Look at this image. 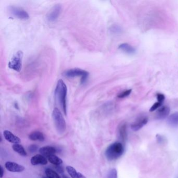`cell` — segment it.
I'll use <instances>...</instances> for the list:
<instances>
[{"instance_id":"obj_11","label":"cell","mask_w":178,"mask_h":178,"mask_svg":"<svg viewBox=\"0 0 178 178\" xmlns=\"http://www.w3.org/2000/svg\"><path fill=\"white\" fill-rule=\"evenodd\" d=\"M3 135L5 139L13 144H19L21 142V139L9 131L5 130L3 132Z\"/></svg>"},{"instance_id":"obj_8","label":"cell","mask_w":178,"mask_h":178,"mask_svg":"<svg viewBox=\"0 0 178 178\" xmlns=\"http://www.w3.org/2000/svg\"><path fill=\"white\" fill-rule=\"evenodd\" d=\"M7 170L11 172H21L25 170V167L15 162L7 161L5 164Z\"/></svg>"},{"instance_id":"obj_17","label":"cell","mask_w":178,"mask_h":178,"mask_svg":"<svg viewBox=\"0 0 178 178\" xmlns=\"http://www.w3.org/2000/svg\"><path fill=\"white\" fill-rule=\"evenodd\" d=\"M66 169L67 173L69 174L70 176H71L72 178H86L85 176H84L81 173L76 171V169L74 168L73 167H71L70 166H67Z\"/></svg>"},{"instance_id":"obj_2","label":"cell","mask_w":178,"mask_h":178,"mask_svg":"<svg viewBox=\"0 0 178 178\" xmlns=\"http://www.w3.org/2000/svg\"><path fill=\"white\" fill-rule=\"evenodd\" d=\"M123 153V144L120 142H115L108 146L105 151V155L108 160L113 161L118 159Z\"/></svg>"},{"instance_id":"obj_5","label":"cell","mask_w":178,"mask_h":178,"mask_svg":"<svg viewBox=\"0 0 178 178\" xmlns=\"http://www.w3.org/2000/svg\"><path fill=\"white\" fill-rule=\"evenodd\" d=\"M23 52L21 51H18L13 55L11 61L8 64L9 69L16 72H20L22 66Z\"/></svg>"},{"instance_id":"obj_12","label":"cell","mask_w":178,"mask_h":178,"mask_svg":"<svg viewBox=\"0 0 178 178\" xmlns=\"http://www.w3.org/2000/svg\"><path fill=\"white\" fill-rule=\"evenodd\" d=\"M30 162L33 166H37L38 164L45 165L47 164L48 161L44 156L37 154L31 158Z\"/></svg>"},{"instance_id":"obj_29","label":"cell","mask_w":178,"mask_h":178,"mask_svg":"<svg viewBox=\"0 0 178 178\" xmlns=\"http://www.w3.org/2000/svg\"><path fill=\"white\" fill-rule=\"evenodd\" d=\"M4 176V170L2 166H0V178H2Z\"/></svg>"},{"instance_id":"obj_1","label":"cell","mask_w":178,"mask_h":178,"mask_svg":"<svg viewBox=\"0 0 178 178\" xmlns=\"http://www.w3.org/2000/svg\"><path fill=\"white\" fill-rule=\"evenodd\" d=\"M55 96L58 103H59L60 105L62 108L64 114L66 115L67 87L65 83L62 80H60L57 82L56 88L55 89Z\"/></svg>"},{"instance_id":"obj_15","label":"cell","mask_w":178,"mask_h":178,"mask_svg":"<svg viewBox=\"0 0 178 178\" xmlns=\"http://www.w3.org/2000/svg\"><path fill=\"white\" fill-rule=\"evenodd\" d=\"M119 135L122 142H125L127 139V126L126 123L121 124L119 128Z\"/></svg>"},{"instance_id":"obj_21","label":"cell","mask_w":178,"mask_h":178,"mask_svg":"<svg viewBox=\"0 0 178 178\" xmlns=\"http://www.w3.org/2000/svg\"><path fill=\"white\" fill-rule=\"evenodd\" d=\"M45 174L46 176L49 178H61L59 175V174L52 169L47 168L45 170Z\"/></svg>"},{"instance_id":"obj_4","label":"cell","mask_w":178,"mask_h":178,"mask_svg":"<svg viewBox=\"0 0 178 178\" xmlns=\"http://www.w3.org/2000/svg\"><path fill=\"white\" fill-rule=\"evenodd\" d=\"M63 75L68 78H81V83L84 84L87 80V78L89 75V73L87 71H85L82 69L75 68L68 70L64 71L62 74Z\"/></svg>"},{"instance_id":"obj_27","label":"cell","mask_w":178,"mask_h":178,"mask_svg":"<svg viewBox=\"0 0 178 178\" xmlns=\"http://www.w3.org/2000/svg\"><path fill=\"white\" fill-rule=\"evenodd\" d=\"M38 147L37 145H34V144H32V145H31L29 146L28 151H29L31 153H34L38 150Z\"/></svg>"},{"instance_id":"obj_31","label":"cell","mask_w":178,"mask_h":178,"mask_svg":"<svg viewBox=\"0 0 178 178\" xmlns=\"http://www.w3.org/2000/svg\"><path fill=\"white\" fill-rule=\"evenodd\" d=\"M62 178H69V177H67V176H65V175H64V176H63V177H62Z\"/></svg>"},{"instance_id":"obj_14","label":"cell","mask_w":178,"mask_h":178,"mask_svg":"<svg viewBox=\"0 0 178 178\" xmlns=\"http://www.w3.org/2000/svg\"><path fill=\"white\" fill-rule=\"evenodd\" d=\"M29 139L33 141L43 142L45 139L44 135L42 133L39 131L32 132L29 135Z\"/></svg>"},{"instance_id":"obj_10","label":"cell","mask_w":178,"mask_h":178,"mask_svg":"<svg viewBox=\"0 0 178 178\" xmlns=\"http://www.w3.org/2000/svg\"><path fill=\"white\" fill-rule=\"evenodd\" d=\"M170 110L167 106H162L158 109L156 113V118L158 120H162L168 116Z\"/></svg>"},{"instance_id":"obj_18","label":"cell","mask_w":178,"mask_h":178,"mask_svg":"<svg viewBox=\"0 0 178 178\" xmlns=\"http://www.w3.org/2000/svg\"><path fill=\"white\" fill-rule=\"evenodd\" d=\"M119 49L130 55H133L135 53V49L132 46L128 44H122L119 47Z\"/></svg>"},{"instance_id":"obj_16","label":"cell","mask_w":178,"mask_h":178,"mask_svg":"<svg viewBox=\"0 0 178 178\" xmlns=\"http://www.w3.org/2000/svg\"><path fill=\"white\" fill-rule=\"evenodd\" d=\"M167 123L171 127H178V112H174L171 114L168 118Z\"/></svg>"},{"instance_id":"obj_13","label":"cell","mask_w":178,"mask_h":178,"mask_svg":"<svg viewBox=\"0 0 178 178\" xmlns=\"http://www.w3.org/2000/svg\"><path fill=\"white\" fill-rule=\"evenodd\" d=\"M39 152L42 155L46 156L47 157L49 156L55 155L57 152L56 149L52 146H44L39 149Z\"/></svg>"},{"instance_id":"obj_6","label":"cell","mask_w":178,"mask_h":178,"mask_svg":"<svg viewBox=\"0 0 178 178\" xmlns=\"http://www.w3.org/2000/svg\"><path fill=\"white\" fill-rule=\"evenodd\" d=\"M9 13L16 18L22 20H27L29 18V16L27 12L24 9L15 6H10L9 7Z\"/></svg>"},{"instance_id":"obj_19","label":"cell","mask_w":178,"mask_h":178,"mask_svg":"<svg viewBox=\"0 0 178 178\" xmlns=\"http://www.w3.org/2000/svg\"><path fill=\"white\" fill-rule=\"evenodd\" d=\"M12 149L15 152L18 153V154H19L20 155L24 156V157H26V156L27 155V154L26 151L25 149L21 144H14L12 146Z\"/></svg>"},{"instance_id":"obj_30","label":"cell","mask_w":178,"mask_h":178,"mask_svg":"<svg viewBox=\"0 0 178 178\" xmlns=\"http://www.w3.org/2000/svg\"><path fill=\"white\" fill-rule=\"evenodd\" d=\"M57 171L60 172V173H62V172H63V169H62V167H60L59 166H57Z\"/></svg>"},{"instance_id":"obj_20","label":"cell","mask_w":178,"mask_h":178,"mask_svg":"<svg viewBox=\"0 0 178 178\" xmlns=\"http://www.w3.org/2000/svg\"><path fill=\"white\" fill-rule=\"evenodd\" d=\"M48 159L49 162L55 166H60L63 163L62 159L55 155L48 156Z\"/></svg>"},{"instance_id":"obj_28","label":"cell","mask_w":178,"mask_h":178,"mask_svg":"<svg viewBox=\"0 0 178 178\" xmlns=\"http://www.w3.org/2000/svg\"><path fill=\"white\" fill-rule=\"evenodd\" d=\"M157 98L158 102L162 103L164 101L165 97L163 94L158 93L157 95Z\"/></svg>"},{"instance_id":"obj_23","label":"cell","mask_w":178,"mask_h":178,"mask_svg":"<svg viewBox=\"0 0 178 178\" xmlns=\"http://www.w3.org/2000/svg\"><path fill=\"white\" fill-rule=\"evenodd\" d=\"M107 178H118V172L116 169H111L108 174Z\"/></svg>"},{"instance_id":"obj_22","label":"cell","mask_w":178,"mask_h":178,"mask_svg":"<svg viewBox=\"0 0 178 178\" xmlns=\"http://www.w3.org/2000/svg\"><path fill=\"white\" fill-rule=\"evenodd\" d=\"M110 32L113 34H120L122 32V29L121 27L118 25H113L110 28Z\"/></svg>"},{"instance_id":"obj_3","label":"cell","mask_w":178,"mask_h":178,"mask_svg":"<svg viewBox=\"0 0 178 178\" xmlns=\"http://www.w3.org/2000/svg\"><path fill=\"white\" fill-rule=\"evenodd\" d=\"M52 118L57 132L61 134L63 133L66 130V122L62 113L57 108L53 110Z\"/></svg>"},{"instance_id":"obj_9","label":"cell","mask_w":178,"mask_h":178,"mask_svg":"<svg viewBox=\"0 0 178 178\" xmlns=\"http://www.w3.org/2000/svg\"><path fill=\"white\" fill-rule=\"evenodd\" d=\"M149 119L146 117L141 118L140 119L137 120V121L135 122L134 123L131 125V128L133 131L136 132L137 131L139 130L141 128H143V126L146 125L148 122Z\"/></svg>"},{"instance_id":"obj_24","label":"cell","mask_w":178,"mask_h":178,"mask_svg":"<svg viewBox=\"0 0 178 178\" xmlns=\"http://www.w3.org/2000/svg\"><path fill=\"white\" fill-rule=\"evenodd\" d=\"M132 92V89H128L126 90V91H123L121 93L119 94L118 96V97L119 98H125L127 96H129Z\"/></svg>"},{"instance_id":"obj_32","label":"cell","mask_w":178,"mask_h":178,"mask_svg":"<svg viewBox=\"0 0 178 178\" xmlns=\"http://www.w3.org/2000/svg\"><path fill=\"white\" fill-rule=\"evenodd\" d=\"M41 178H49V177H47V176H46V177H41Z\"/></svg>"},{"instance_id":"obj_26","label":"cell","mask_w":178,"mask_h":178,"mask_svg":"<svg viewBox=\"0 0 178 178\" xmlns=\"http://www.w3.org/2000/svg\"><path fill=\"white\" fill-rule=\"evenodd\" d=\"M156 139H157L158 143L162 144L165 142V138L162 135L159 134L156 135Z\"/></svg>"},{"instance_id":"obj_7","label":"cell","mask_w":178,"mask_h":178,"mask_svg":"<svg viewBox=\"0 0 178 178\" xmlns=\"http://www.w3.org/2000/svg\"><path fill=\"white\" fill-rule=\"evenodd\" d=\"M62 11V6L60 4L55 5L51 9L50 11L49 12L47 18V20L50 22H54L57 21L59 18L60 15Z\"/></svg>"},{"instance_id":"obj_25","label":"cell","mask_w":178,"mask_h":178,"mask_svg":"<svg viewBox=\"0 0 178 178\" xmlns=\"http://www.w3.org/2000/svg\"><path fill=\"white\" fill-rule=\"evenodd\" d=\"M161 104H162V103H159V102H157V103H155L151 106V109H149V111L150 112H153V111H155V110L158 109L159 108H160L161 106Z\"/></svg>"}]
</instances>
